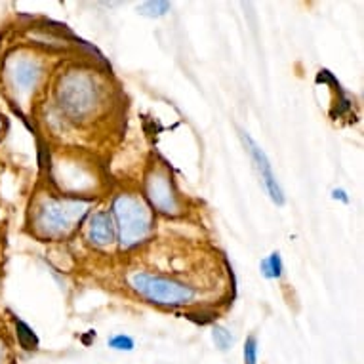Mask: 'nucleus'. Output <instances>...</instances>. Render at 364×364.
Masks as SVG:
<instances>
[{"label": "nucleus", "mask_w": 364, "mask_h": 364, "mask_svg": "<svg viewBox=\"0 0 364 364\" xmlns=\"http://www.w3.org/2000/svg\"><path fill=\"white\" fill-rule=\"evenodd\" d=\"M147 196L157 210L164 214H176L179 210L178 198L172 189L168 176L164 172H155L147 179Z\"/></svg>", "instance_id": "6"}, {"label": "nucleus", "mask_w": 364, "mask_h": 364, "mask_svg": "<svg viewBox=\"0 0 364 364\" xmlns=\"http://www.w3.org/2000/svg\"><path fill=\"white\" fill-rule=\"evenodd\" d=\"M4 356H6V345L0 341V364H4Z\"/></svg>", "instance_id": "16"}, {"label": "nucleus", "mask_w": 364, "mask_h": 364, "mask_svg": "<svg viewBox=\"0 0 364 364\" xmlns=\"http://www.w3.org/2000/svg\"><path fill=\"white\" fill-rule=\"evenodd\" d=\"M10 76H12V82L16 86V90L27 92L36 84V80L41 76V65H38V61L31 60V58H19L12 63Z\"/></svg>", "instance_id": "7"}, {"label": "nucleus", "mask_w": 364, "mask_h": 364, "mask_svg": "<svg viewBox=\"0 0 364 364\" xmlns=\"http://www.w3.org/2000/svg\"><path fill=\"white\" fill-rule=\"evenodd\" d=\"M128 282L139 296L157 305L179 307V305L191 304L196 296L195 288L178 280L168 279V277H162V275H152V273H132L128 277Z\"/></svg>", "instance_id": "2"}, {"label": "nucleus", "mask_w": 364, "mask_h": 364, "mask_svg": "<svg viewBox=\"0 0 364 364\" xmlns=\"http://www.w3.org/2000/svg\"><path fill=\"white\" fill-rule=\"evenodd\" d=\"M117 235V227H115V220L111 212H95L90 218V225H88V237L93 244L105 246L111 244Z\"/></svg>", "instance_id": "8"}, {"label": "nucleus", "mask_w": 364, "mask_h": 364, "mask_svg": "<svg viewBox=\"0 0 364 364\" xmlns=\"http://www.w3.org/2000/svg\"><path fill=\"white\" fill-rule=\"evenodd\" d=\"M111 216H115V220H117L115 227L119 231L120 244L124 248L139 244L151 233L152 216L149 212V208L137 196H117L115 203H113V214Z\"/></svg>", "instance_id": "3"}, {"label": "nucleus", "mask_w": 364, "mask_h": 364, "mask_svg": "<svg viewBox=\"0 0 364 364\" xmlns=\"http://www.w3.org/2000/svg\"><path fill=\"white\" fill-rule=\"evenodd\" d=\"M212 339L214 343H216V348L220 349V351H229V349L233 348V343H235L231 332L227 328H223V326H218V324L212 328Z\"/></svg>", "instance_id": "12"}, {"label": "nucleus", "mask_w": 364, "mask_h": 364, "mask_svg": "<svg viewBox=\"0 0 364 364\" xmlns=\"http://www.w3.org/2000/svg\"><path fill=\"white\" fill-rule=\"evenodd\" d=\"M240 137H242V144H244L246 151L250 152V157H252V161H254V166L255 170H258V174H260V178H262L263 185H265L267 195L271 196L273 203L282 206V204H284V193H282L280 183L277 181L275 172H273V164L271 161H269V157L265 155V151H263L260 145L255 144L254 137L250 136L248 132L240 130Z\"/></svg>", "instance_id": "5"}, {"label": "nucleus", "mask_w": 364, "mask_h": 364, "mask_svg": "<svg viewBox=\"0 0 364 364\" xmlns=\"http://www.w3.org/2000/svg\"><path fill=\"white\" fill-rule=\"evenodd\" d=\"M14 324H16V336L17 341H19V345L25 349V351H34V349H38V338H36V334L33 332V328L23 322L21 319H14Z\"/></svg>", "instance_id": "9"}, {"label": "nucleus", "mask_w": 364, "mask_h": 364, "mask_svg": "<svg viewBox=\"0 0 364 364\" xmlns=\"http://www.w3.org/2000/svg\"><path fill=\"white\" fill-rule=\"evenodd\" d=\"M260 269L265 279H280L282 277V258L280 252H273L271 255H267L265 260H262L260 263Z\"/></svg>", "instance_id": "10"}, {"label": "nucleus", "mask_w": 364, "mask_h": 364, "mask_svg": "<svg viewBox=\"0 0 364 364\" xmlns=\"http://www.w3.org/2000/svg\"><path fill=\"white\" fill-rule=\"evenodd\" d=\"M172 8V4L166 0H149L137 6V12L145 17H162L166 16Z\"/></svg>", "instance_id": "11"}, {"label": "nucleus", "mask_w": 364, "mask_h": 364, "mask_svg": "<svg viewBox=\"0 0 364 364\" xmlns=\"http://www.w3.org/2000/svg\"><path fill=\"white\" fill-rule=\"evenodd\" d=\"M242 355H244V364H258V339L254 336L246 339Z\"/></svg>", "instance_id": "14"}, {"label": "nucleus", "mask_w": 364, "mask_h": 364, "mask_svg": "<svg viewBox=\"0 0 364 364\" xmlns=\"http://www.w3.org/2000/svg\"><path fill=\"white\" fill-rule=\"evenodd\" d=\"M86 214H88V203L84 201L48 198L34 216V225L44 237H63L82 221Z\"/></svg>", "instance_id": "1"}, {"label": "nucleus", "mask_w": 364, "mask_h": 364, "mask_svg": "<svg viewBox=\"0 0 364 364\" xmlns=\"http://www.w3.org/2000/svg\"><path fill=\"white\" fill-rule=\"evenodd\" d=\"M332 198L334 201H341L343 204H349V196L343 189H332Z\"/></svg>", "instance_id": "15"}, {"label": "nucleus", "mask_w": 364, "mask_h": 364, "mask_svg": "<svg viewBox=\"0 0 364 364\" xmlns=\"http://www.w3.org/2000/svg\"><path fill=\"white\" fill-rule=\"evenodd\" d=\"M61 107L71 117H84L98 102V90L93 80L82 73H71L63 78L60 88Z\"/></svg>", "instance_id": "4"}, {"label": "nucleus", "mask_w": 364, "mask_h": 364, "mask_svg": "<svg viewBox=\"0 0 364 364\" xmlns=\"http://www.w3.org/2000/svg\"><path fill=\"white\" fill-rule=\"evenodd\" d=\"M109 348L115 351H132L134 349V339L124 334H117L109 339Z\"/></svg>", "instance_id": "13"}]
</instances>
